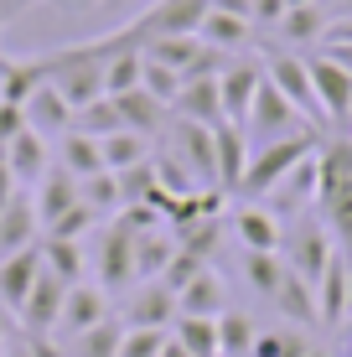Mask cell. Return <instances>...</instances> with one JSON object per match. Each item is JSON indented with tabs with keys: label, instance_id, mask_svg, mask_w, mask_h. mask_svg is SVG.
Instances as JSON below:
<instances>
[{
	"label": "cell",
	"instance_id": "cell-41",
	"mask_svg": "<svg viewBox=\"0 0 352 357\" xmlns=\"http://www.w3.org/2000/svg\"><path fill=\"white\" fill-rule=\"evenodd\" d=\"M166 337H171L166 326H125V342H119V357H161Z\"/></svg>",
	"mask_w": 352,
	"mask_h": 357
},
{
	"label": "cell",
	"instance_id": "cell-11",
	"mask_svg": "<svg viewBox=\"0 0 352 357\" xmlns=\"http://www.w3.org/2000/svg\"><path fill=\"white\" fill-rule=\"evenodd\" d=\"M21 114H26V130H36L42 140H63L72 130V104L57 93V83H47V78L31 89V98L21 104Z\"/></svg>",
	"mask_w": 352,
	"mask_h": 357
},
{
	"label": "cell",
	"instance_id": "cell-14",
	"mask_svg": "<svg viewBox=\"0 0 352 357\" xmlns=\"http://www.w3.org/2000/svg\"><path fill=\"white\" fill-rule=\"evenodd\" d=\"M332 254H337V238H332V228L326 223H306L290 238V269H296L306 285H316V280L326 275V264H332Z\"/></svg>",
	"mask_w": 352,
	"mask_h": 357
},
{
	"label": "cell",
	"instance_id": "cell-34",
	"mask_svg": "<svg viewBox=\"0 0 352 357\" xmlns=\"http://www.w3.org/2000/svg\"><path fill=\"white\" fill-rule=\"evenodd\" d=\"M119 342H125V321L109 316V321H99L93 331L72 337L68 342V357H119Z\"/></svg>",
	"mask_w": 352,
	"mask_h": 357
},
{
	"label": "cell",
	"instance_id": "cell-56",
	"mask_svg": "<svg viewBox=\"0 0 352 357\" xmlns=\"http://www.w3.org/2000/svg\"><path fill=\"white\" fill-rule=\"evenodd\" d=\"M285 6H290V10H296V6H311V0H285Z\"/></svg>",
	"mask_w": 352,
	"mask_h": 357
},
{
	"label": "cell",
	"instance_id": "cell-24",
	"mask_svg": "<svg viewBox=\"0 0 352 357\" xmlns=\"http://www.w3.org/2000/svg\"><path fill=\"white\" fill-rule=\"evenodd\" d=\"M223 311H228V285L213 264L176 295V316H223Z\"/></svg>",
	"mask_w": 352,
	"mask_h": 357
},
{
	"label": "cell",
	"instance_id": "cell-42",
	"mask_svg": "<svg viewBox=\"0 0 352 357\" xmlns=\"http://www.w3.org/2000/svg\"><path fill=\"white\" fill-rule=\"evenodd\" d=\"M140 57H145V52H140ZM140 89H145V93H155L161 104H171V98L181 93V73H176V68H166V63H151V57H145Z\"/></svg>",
	"mask_w": 352,
	"mask_h": 357
},
{
	"label": "cell",
	"instance_id": "cell-15",
	"mask_svg": "<svg viewBox=\"0 0 352 357\" xmlns=\"http://www.w3.org/2000/svg\"><path fill=\"white\" fill-rule=\"evenodd\" d=\"M264 83V68L259 63H228L217 73V98H223V119L228 125H244L249 119V104Z\"/></svg>",
	"mask_w": 352,
	"mask_h": 357
},
{
	"label": "cell",
	"instance_id": "cell-21",
	"mask_svg": "<svg viewBox=\"0 0 352 357\" xmlns=\"http://www.w3.org/2000/svg\"><path fill=\"white\" fill-rule=\"evenodd\" d=\"M176 119H197V125H223V98H217V73L208 78H187L181 93L171 98Z\"/></svg>",
	"mask_w": 352,
	"mask_h": 357
},
{
	"label": "cell",
	"instance_id": "cell-50",
	"mask_svg": "<svg viewBox=\"0 0 352 357\" xmlns=\"http://www.w3.org/2000/svg\"><path fill=\"white\" fill-rule=\"evenodd\" d=\"M326 52H332L337 63H342V68L352 73V42H326Z\"/></svg>",
	"mask_w": 352,
	"mask_h": 357
},
{
	"label": "cell",
	"instance_id": "cell-40",
	"mask_svg": "<svg viewBox=\"0 0 352 357\" xmlns=\"http://www.w3.org/2000/svg\"><path fill=\"white\" fill-rule=\"evenodd\" d=\"M83 202L93 207L99 218H114L119 207H125V192H119V176L114 171H99V176H89L83 181Z\"/></svg>",
	"mask_w": 352,
	"mask_h": 357
},
{
	"label": "cell",
	"instance_id": "cell-57",
	"mask_svg": "<svg viewBox=\"0 0 352 357\" xmlns=\"http://www.w3.org/2000/svg\"><path fill=\"white\" fill-rule=\"evenodd\" d=\"M306 357H326V352H321V347H311V352H306Z\"/></svg>",
	"mask_w": 352,
	"mask_h": 357
},
{
	"label": "cell",
	"instance_id": "cell-33",
	"mask_svg": "<svg viewBox=\"0 0 352 357\" xmlns=\"http://www.w3.org/2000/svg\"><path fill=\"white\" fill-rule=\"evenodd\" d=\"M99 145H104V166L109 171H130V166L151 161V151H155V140H145V135H135V130H114Z\"/></svg>",
	"mask_w": 352,
	"mask_h": 357
},
{
	"label": "cell",
	"instance_id": "cell-18",
	"mask_svg": "<svg viewBox=\"0 0 352 357\" xmlns=\"http://www.w3.org/2000/svg\"><path fill=\"white\" fill-rule=\"evenodd\" d=\"M316 316H321L326 331H342V321L352 316L347 311V249H337L326 275L316 280Z\"/></svg>",
	"mask_w": 352,
	"mask_h": 357
},
{
	"label": "cell",
	"instance_id": "cell-12",
	"mask_svg": "<svg viewBox=\"0 0 352 357\" xmlns=\"http://www.w3.org/2000/svg\"><path fill=\"white\" fill-rule=\"evenodd\" d=\"M78 202H83V181L72 176V171H63V166H52V171H47V176L31 187V207H36V223H42V233L52 228L68 207H78Z\"/></svg>",
	"mask_w": 352,
	"mask_h": 357
},
{
	"label": "cell",
	"instance_id": "cell-51",
	"mask_svg": "<svg viewBox=\"0 0 352 357\" xmlns=\"http://www.w3.org/2000/svg\"><path fill=\"white\" fill-rule=\"evenodd\" d=\"M161 357H192V352H187V347H181V342H176V337H166V347H161Z\"/></svg>",
	"mask_w": 352,
	"mask_h": 357
},
{
	"label": "cell",
	"instance_id": "cell-49",
	"mask_svg": "<svg viewBox=\"0 0 352 357\" xmlns=\"http://www.w3.org/2000/svg\"><path fill=\"white\" fill-rule=\"evenodd\" d=\"M0 357H36L31 352V337H10L6 347H0Z\"/></svg>",
	"mask_w": 352,
	"mask_h": 357
},
{
	"label": "cell",
	"instance_id": "cell-25",
	"mask_svg": "<svg viewBox=\"0 0 352 357\" xmlns=\"http://www.w3.org/2000/svg\"><path fill=\"white\" fill-rule=\"evenodd\" d=\"M270 305L285 316V321H296V326H321V316H316V285H306L290 264H285V280H280V290H275Z\"/></svg>",
	"mask_w": 352,
	"mask_h": 357
},
{
	"label": "cell",
	"instance_id": "cell-53",
	"mask_svg": "<svg viewBox=\"0 0 352 357\" xmlns=\"http://www.w3.org/2000/svg\"><path fill=\"white\" fill-rule=\"evenodd\" d=\"M347 311H352V254H347Z\"/></svg>",
	"mask_w": 352,
	"mask_h": 357
},
{
	"label": "cell",
	"instance_id": "cell-35",
	"mask_svg": "<svg viewBox=\"0 0 352 357\" xmlns=\"http://www.w3.org/2000/svg\"><path fill=\"white\" fill-rule=\"evenodd\" d=\"M171 337L187 347L192 357H217V316H176Z\"/></svg>",
	"mask_w": 352,
	"mask_h": 357
},
{
	"label": "cell",
	"instance_id": "cell-46",
	"mask_svg": "<svg viewBox=\"0 0 352 357\" xmlns=\"http://www.w3.org/2000/svg\"><path fill=\"white\" fill-rule=\"evenodd\" d=\"M285 0H254V10H249V21L254 26H280V16H285Z\"/></svg>",
	"mask_w": 352,
	"mask_h": 357
},
{
	"label": "cell",
	"instance_id": "cell-16",
	"mask_svg": "<svg viewBox=\"0 0 352 357\" xmlns=\"http://www.w3.org/2000/svg\"><path fill=\"white\" fill-rule=\"evenodd\" d=\"M119 104V119H125V130L145 135V140H161L166 125H171V104H161L155 93L145 89H130V93H109Z\"/></svg>",
	"mask_w": 352,
	"mask_h": 357
},
{
	"label": "cell",
	"instance_id": "cell-17",
	"mask_svg": "<svg viewBox=\"0 0 352 357\" xmlns=\"http://www.w3.org/2000/svg\"><path fill=\"white\" fill-rule=\"evenodd\" d=\"M36 280H42V243H31V249H21V254H6V259H0V305H6V311H21V301L31 295Z\"/></svg>",
	"mask_w": 352,
	"mask_h": 357
},
{
	"label": "cell",
	"instance_id": "cell-10",
	"mask_svg": "<svg viewBox=\"0 0 352 357\" xmlns=\"http://www.w3.org/2000/svg\"><path fill=\"white\" fill-rule=\"evenodd\" d=\"M63 295H68V285L42 269V280L31 285V295L21 301V311H16L21 331H26V337H52V331H57V316H63Z\"/></svg>",
	"mask_w": 352,
	"mask_h": 357
},
{
	"label": "cell",
	"instance_id": "cell-20",
	"mask_svg": "<svg viewBox=\"0 0 352 357\" xmlns=\"http://www.w3.org/2000/svg\"><path fill=\"white\" fill-rule=\"evenodd\" d=\"M316 181H321V166H316V151H311L300 166L285 171V181L264 197V207H275L280 218H285V213H300L306 202H316Z\"/></svg>",
	"mask_w": 352,
	"mask_h": 357
},
{
	"label": "cell",
	"instance_id": "cell-23",
	"mask_svg": "<svg viewBox=\"0 0 352 357\" xmlns=\"http://www.w3.org/2000/svg\"><path fill=\"white\" fill-rule=\"evenodd\" d=\"M249 135L244 125H217V192H234V187H244V171H249Z\"/></svg>",
	"mask_w": 352,
	"mask_h": 357
},
{
	"label": "cell",
	"instance_id": "cell-38",
	"mask_svg": "<svg viewBox=\"0 0 352 357\" xmlns=\"http://www.w3.org/2000/svg\"><path fill=\"white\" fill-rule=\"evenodd\" d=\"M72 130H83V135H93V140H109L114 130H125V119H119V104L114 98H93V104H83L78 114H72Z\"/></svg>",
	"mask_w": 352,
	"mask_h": 357
},
{
	"label": "cell",
	"instance_id": "cell-9",
	"mask_svg": "<svg viewBox=\"0 0 352 357\" xmlns=\"http://www.w3.org/2000/svg\"><path fill=\"white\" fill-rule=\"evenodd\" d=\"M125 326H166L176 321V290H166L161 280H135L125 295V311H119Z\"/></svg>",
	"mask_w": 352,
	"mask_h": 357
},
{
	"label": "cell",
	"instance_id": "cell-19",
	"mask_svg": "<svg viewBox=\"0 0 352 357\" xmlns=\"http://www.w3.org/2000/svg\"><path fill=\"white\" fill-rule=\"evenodd\" d=\"M6 161H10V176H16V187H21V192H31L36 181L52 171V161H47V140H42L36 130L10 135V140H6Z\"/></svg>",
	"mask_w": 352,
	"mask_h": 357
},
{
	"label": "cell",
	"instance_id": "cell-39",
	"mask_svg": "<svg viewBox=\"0 0 352 357\" xmlns=\"http://www.w3.org/2000/svg\"><path fill=\"white\" fill-rule=\"evenodd\" d=\"M321 218H326V228H332L337 249H347V254H352V176H347L332 197H326V202H321Z\"/></svg>",
	"mask_w": 352,
	"mask_h": 357
},
{
	"label": "cell",
	"instance_id": "cell-22",
	"mask_svg": "<svg viewBox=\"0 0 352 357\" xmlns=\"http://www.w3.org/2000/svg\"><path fill=\"white\" fill-rule=\"evenodd\" d=\"M31 243H42V223H36L31 197L16 192V197H10V207L0 213V259H6V254L31 249Z\"/></svg>",
	"mask_w": 352,
	"mask_h": 357
},
{
	"label": "cell",
	"instance_id": "cell-45",
	"mask_svg": "<svg viewBox=\"0 0 352 357\" xmlns=\"http://www.w3.org/2000/svg\"><path fill=\"white\" fill-rule=\"evenodd\" d=\"M26 130V114H21V104H10V98H0V145L10 140V135Z\"/></svg>",
	"mask_w": 352,
	"mask_h": 357
},
{
	"label": "cell",
	"instance_id": "cell-29",
	"mask_svg": "<svg viewBox=\"0 0 352 357\" xmlns=\"http://www.w3.org/2000/svg\"><path fill=\"white\" fill-rule=\"evenodd\" d=\"M197 36H202L208 47H217V52H238V47L254 42V21H244V16H223V10L208 6V16H202Z\"/></svg>",
	"mask_w": 352,
	"mask_h": 357
},
{
	"label": "cell",
	"instance_id": "cell-27",
	"mask_svg": "<svg viewBox=\"0 0 352 357\" xmlns=\"http://www.w3.org/2000/svg\"><path fill=\"white\" fill-rule=\"evenodd\" d=\"M42 269L57 275L63 285H78L83 269H89V254H83L78 238H52V233H42Z\"/></svg>",
	"mask_w": 352,
	"mask_h": 357
},
{
	"label": "cell",
	"instance_id": "cell-13",
	"mask_svg": "<svg viewBox=\"0 0 352 357\" xmlns=\"http://www.w3.org/2000/svg\"><path fill=\"white\" fill-rule=\"evenodd\" d=\"M228 223H234V238L244 243V249H259V254H280L285 249V223H280V213L264 207V202L238 207Z\"/></svg>",
	"mask_w": 352,
	"mask_h": 357
},
{
	"label": "cell",
	"instance_id": "cell-54",
	"mask_svg": "<svg viewBox=\"0 0 352 357\" xmlns=\"http://www.w3.org/2000/svg\"><path fill=\"white\" fill-rule=\"evenodd\" d=\"M337 16H352V0H337Z\"/></svg>",
	"mask_w": 352,
	"mask_h": 357
},
{
	"label": "cell",
	"instance_id": "cell-5",
	"mask_svg": "<svg viewBox=\"0 0 352 357\" xmlns=\"http://www.w3.org/2000/svg\"><path fill=\"white\" fill-rule=\"evenodd\" d=\"M202 16H208V0H155L145 16L130 21V42H145V36H192L202 26Z\"/></svg>",
	"mask_w": 352,
	"mask_h": 357
},
{
	"label": "cell",
	"instance_id": "cell-3",
	"mask_svg": "<svg viewBox=\"0 0 352 357\" xmlns=\"http://www.w3.org/2000/svg\"><path fill=\"white\" fill-rule=\"evenodd\" d=\"M166 151L197 176V187H217V125H197V119H176L166 125Z\"/></svg>",
	"mask_w": 352,
	"mask_h": 357
},
{
	"label": "cell",
	"instance_id": "cell-2",
	"mask_svg": "<svg viewBox=\"0 0 352 357\" xmlns=\"http://www.w3.org/2000/svg\"><path fill=\"white\" fill-rule=\"evenodd\" d=\"M296 130H316V125H311V119H300V109L290 104V98L275 89L270 78H264L259 93H254V104H249V119H244L249 151H259V145H270V140H285V135H296Z\"/></svg>",
	"mask_w": 352,
	"mask_h": 357
},
{
	"label": "cell",
	"instance_id": "cell-43",
	"mask_svg": "<svg viewBox=\"0 0 352 357\" xmlns=\"http://www.w3.org/2000/svg\"><path fill=\"white\" fill-rule=\"evenodd\" d=\"M93 223H104V218L93 213L89 202H78V207H68V213L57 218V223L47 228V233H52V238H78V243H83V238H89V233H93Z\"/></svg>",
	"mask_w": 352,
	"mask_h": 357
},
{
	"label": "cell",
	"instance_id": "cell-32",
	"mask_svg": "<svg viewBox=\"0 0 352 357\" xmlns=\"http://www.w3.org/2000/svg\"><path fill=\"white\" fill-rule=\"evenodd\" d=\"M140 73H145L140 47H135V42L114 47V52H109V63H104V93H130V89H140Z\"/></svg>",
	"mask_w": 352,
	"mask_h": 357
},
{
	"label": "cell",
	"instance_id": "cell-30",
	"mask_svg": "<svg viewBox=\"0 0 352 357\" xmlns=\"http://www.w3.org/2000/svg\"><path fill=\"white\" fill-rule=\"evenodd\" d=\"M326 26H332V16L311 0V6H296V10H285L280 16V42H290V47H306V42H326Z\"/></svg>",
	"mask_w": 352,
	"mask_h": 357
},
{
	"label": "cell",
	"instance_id": "cell-4",
	"mask_svg": "<svg viewBox=\"0 0 352 357\" xmlns=\"http://www.w3.org/2000/svg\"><path fill=\"white\" fill-rule=\"evenodd\" d=\"M264 78L280 89L290 104L300 109V119H311V125H326V114H321V98H316V83H311V63L306 57H296V52H275L270 63H264Z\"/></svg>",
	"mask_w": 352,
	"mask_h": 357
},
{
	"label": "cell",
	"instance_id": "cell-31",
	"mask_svg": "<svg viewBox=\"0 0 352 357\" xmlns=\"http://www.w3.org/2000/svg\"><path fill=\"white\" fill-rule=\"evenodd\" d=\"M254 337H259V326H254L249 311H234V305H228V311L217 316V357H249Z\"/></svg>",
	"mask_w": 352,
	"mask_h": 357
},
{
	"label": "cell",
	"instance_id": "cell-58",
	"mask_svg": "<svg viewBox=\"0 0 352 357\" xmlns=\"http://www.w3.org/2000/svg\"><path fill=\"white\" fill-rule=\"evenodd\" d=\"M347 125H352V119H347Z\"/></svg>",
	"mask_w": 352,
	"mask_h": 357
},
{
	"label": "cell",
	"instance_id": "cell-52",
	"mask_svg": "<svg viewBox=\"0 0 352 357\" xmlns=\"http://www.w3.org/2000/svg\"><path fill=\"white\" fill-rule=\"evenodd\" d=\"M342 357H352V316L342 321Z\"/></svg>",
	"mask_w": 352,
	"mask_h": 357
},
{
	"label": "cell",
	"instance_id": "cell-36",
	"mask_svg": "<svg viewBox=\"0 0 352 357\" xmlns=\"http://www.w3.org/2000/svg\"><path fill=\"white\" fill-rule=\"evenodd\" d=\"M244 280H249V290H254V295L275 301V290H280V280H285V259H280V254L244 249Z\"/></svg>",
	"mask_w": 352,
	"mask_h": 357
},
{
	"label": "cell",
	"instance_id": "cell-48",
	"mask_svg": "<svg viewBox=\"0 0 352 357\" xmlns=\"http://www.w3.org/2000/svg\"><path fill=\"white\" fill-rule=\"evenodd\" d=\"M213 10H223V16H244L249 21V10H254V0H208Z\"/></svg>",
	"mask_w": 352,
	"mask_h": 357
},
{
	"label": "cell",
	"instance_id": "cell-44",
	"mask_svg": "<svg viewBox=\"0 0 352 357\" xmlns=\"http://www.w3.org/2000/svg\"><path fill=\"white\" fill-rule=\"evenodd\" d=\"M202 269H208V259H197V254H192V249H181V243H176V259H171V264H166V275H161V285L181 295V290H187V285H192V280H197V275H202Z\"/></svg>",
	"mask_w": 352,
	"mask_h": 357
},
{
	"label": "cell",
	"instance_id": "cell-26",
	"mask_svg": "<svg viewBox=\"0 0 352 357\" xmlns=\"http://www.w3.org/2000/svg\"><path fill=\"white\" fill-rule=\"evenodd\" d=\"M57 166L72 171L78 181H89V176H99V171H109V166H104V145L93 140V135H83V130H68L63 140H57Z\"/></svg>",
	"mask_w": 352,
	"mask_h": 357
},
{
	"label": "cell",
	"instance_id": "cell-1",
	"mask_svg": "<svg viewBox=\"0 0 352 357\" xmlns=\"http://www.w3.org/2000/svg\"><path fill=\"white\" fill-rule=\"evenodd\" d=\"M326 140L321 130H296V135H285V140H270V145H259V151L249 155V171H244V192L249 197H270L275 187L285 181V171L290 166H300L311 151Z\"/></svg>",
	"mask_w": 352,
	"mask_h": 357
},
{
	"label": "cell",
	"instance_id": "cell-37",
	"mask_svg": "<svg viewBox=\"0 0 352 357\" xmlns=\"http://www.w3.org/2000/svg\"><path fill=\"white\" fill-rule=\"evenodd\" d=\"M316 342H306V331L300 326H270L254 337V352L249 357H306Z\"/></svg>",
	"mask_w": 352,
	"mask_h": 357
},
{
	"label": "cell",
	"instance_id": "cell-55",
	"mask_svg": "<svg viewBox=\"0 0 352 357\" xmlns=\"http://www.w3.org/2000/svg\"><path fill=\"white\" fill-rule=\"evenodd\" d=\"M6 342H10V337H6V316H0V347H6Z\"/></svg>",
	"mask_w": 352,
	"mask_h": 357
},
{
	"label": "cell",
	"instance_id": "cell-8",
	"mask_svg": "<svg viewBox=\"0 0 352 357\" xmlns=\"http://www.w3.org/2000/svg\"><path fill=\"white\" fill-rule=\"evenodd\" d=\"M306 63H311V83H316L326 125H347L352 119V73L337 63L332 52H316V57H306Z\"/></svg>",
	"mask_w": 352,
	"mask_h": 357
},
{
	"label": "cell",
	"instance_id": "cell-7",
	"mask_svg": "<svg viewBox=\"0 0 352 357\" xmlns=\"http://www.w3.org/2000/svg\"><path fill=\"white\" fill-rule=\"evenodd\" d=\"M114 316V305H109V290L99 280H78V285H68L63 295V316H57V337H83V331H93L99 321Z\"/></svg>",
	"mask_w": 352,
	"mask_h": 357
},
{
	"label": "cell",
	"instance_id": "cell-47",
	"mask_svg": "<svg viewBox=\"0 0 352 357\" xmlns=\"http://www.w3.org/2000/svg\"><path fill=\"white\" fill-rule=\"evenodd\" d=\"M21 187H16V176H10V161H6V145H0V213L10 207V197H16Z\"/></svg>",
	"mask_w": 352,
	"mask_h": 357
},
{
	"label": "cell",
	"instance_id": "cell-6",
	"mask_svg": "<svg viewBox=\"0 0 352 357\" xmlns=\"http://www.w3.org/2000/svg\"><path fill=\"white\" fill-rule=\"evenodd\" d=\"M135 238H140V233H130L119 218L104 223V233H99V254H93V264H99V285L109 295L135 285Z\"/></svg>",
	"mask_w": 352,
	"mask_h": 357
},
{
	"label": "cell",
	"instance_id": "cell-28",
	"mask_svg": "<svg viewBox=\"0 0 352 357\" xmlns=\"http://www.w3.org/2000/svg\"><path fill=\"white\" fill-rule=\"evenodd\" d=\"M171 259H176V233L171 228H151V233L135 238V280H161Z\"/></svg>",
	"mask_w": 352,
	"mask_h": 357
}]
</instances>
